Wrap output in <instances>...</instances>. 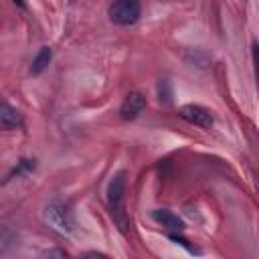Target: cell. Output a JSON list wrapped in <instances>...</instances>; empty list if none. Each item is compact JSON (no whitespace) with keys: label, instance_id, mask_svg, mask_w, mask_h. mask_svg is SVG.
<instances>
[{"label":"cell","instance_id":"obj_1","mask_svg":"<svg viewBox=\"0 0 259 259\" xmlns=\"http://www.w3.org/2000/svg\"><path fill=\"white\" fill-rule=\"evenodd\" d=\"M45 221L59 233L63 235H71L75 231V214L71 210V206L61 200V198H55L47 204L45 208Z\"/></svg>","mask_w":259,"mask_h":259},{"label":"cell","instance_id":"obj_2","mask_svg":"<svg viewBox=\"0 0 259 259\" xmlns=\"http://www.w3.org/2000/svg\"><path fill=\"white\" fill-rule=\"evenodd\" d=\"M123 192H125V172H117L107 186V202H109L111 217L115 219L119 229L125 233L127 221H125V212H123Z\"/></svg>","mask_w":259,"mask_h":259},{"label":"cell","instance_id":"obj_3","mask_svg":"<svg viewBox=\"0 0 259 259\" xmlns=\"http://www.w3.org/2000/svg\"><path fill=\"white\" fill-rule=\"evenodd\" d=\"M140 14H142L140 0H113V4L109 6V20L121 26L138 22Z\"/></svg>","mask_w":259,"mask_h":259},{"label":"cell","instance_id":"obj_4","mask_svg":"<svg viewBox=\"0 0 259 259\" xmlns=\"http://www.w3.org/2000/svg\"><path fill=\"white\" fill-rule=\"evenodd\" d=\"M178 115L182 119H186L188 123L192 125H198V127H210L212 125V113L202 107V105H194V103H188V105H182L178 109Z\"/></svg>","mask_w":259,"mask_h":259},{"label":"cell","instance_id":"obj_5","mask_svg":"<svg viewBox=\"0 0 259 259\" xmlns=\"http://www.w3.org/2000/svg\"><path fill=\"white\" fill-rule=\"evenodd\" d=\"M144 109H146V97L138 91H132L125 95V99L119 107V115H121V119H136Z\"/></svg>","mask_w":259,"mask_h":259},{"label":"cell","instance_id":"obj_6","mask_svg":"<svg viewBox=\"0 0 259 259\" xmlns=\"http://www.w3.org/2000/svg\"><path fill=\"white\" fill-rule=\"evenodd\" d=\"M152 219L156 223H160L162 227H168L172 231H182L184 229L182 219L178 214H174L172 210H168V208H156V210H152Z\"/></svg>","mask_w":259,"mask_h":259},{"label":"cell","instance_id":"obj_7","mask_svg":"<svg viewBox=\"0 0 259 259\" xmlns=\"http://www.w3.org/2000/svg\"><path fill=\"white\" fill-rule=\"evenodd\" d=\"M18 125H20V113L8 103H0V130H12Z\"/></svg>","mask_w":259,"mask_h":259},{"label":"cell","instance_id":"obj_8","mask_svg":"<svg viewBox=\"0 0 259 259\" xmlns=\"http://www.w3.org/2000/svg\"><path fill=\"white\" fill-rule=\"evenodd\" d=\"M51 59H53V51H51V47H40V49H38V53H36V55H34V59H32L30 73H32V75H40V73L49 67Z\"/></svg>","mask_w":259,"mask_h":259},{"label":"cell","instance_id":"obj_9","mask_svg":"<svg viewBox=\"0 0 259 259\" xmlns=\"http://www.w3.org/2000/svg\"><path fill=\"white\" fill-rule=\"evenodd\" d=\"M14 233L8 227H0V255H6L14 245Z\"/></svg>","mask_w":259,"mask_h":259},{"label":"cell","instance_id":"obj_10","mask_svg":"<svg viewBox=\"0 0 259 259\" xmlns=\"http://www.w3.org/2000/svg\"><path fill=\"white\" fill-rule=\"evenodd\" d=\"M158 95H160V101H170L172 99V91H170V83L168 79H162L160 85H158Z\"/></svg>","mask_w":259,"mask_h":259},{"label":"cell","instance_id":"obj_11","mask_svg":"<svg viewBox=\"0 0 259 259\" xmlns=\"http://www.w3.org/2000/svg\"><path fill=\"white\" fill-rule=\"evenodd\" d=\"M168 237H170V239H172V241H174V243H178V245H182V247H184V249H188V251H190V253H200V251H198V249H194V247H192V245H188V241H186V239H184V237H180V235H176V233H170V235H168Z\"/></svg>","mask_w":259,"mask_h":259},{"label":"cell","instance_id":"obj_12","mask_svg":"<svg viewBox=\"0 0 259 259\" xmlns=\"http://www.w3.org/2000/svg\"><path fill=\"white\" fill-rule=\"evenodd\" d=\"M69 253L63 251V249H51V251H45L42 257H67Z\"/></svg>","mask_w":259,"mask_h":259},{"label":"cell","instance_id":"obj_13","mask_svg":"<svg viewBox=\"0 0 259 259\" xmlns=\"http://www.w3.org/2000/svg\"><path fill=\"white\" fill-rule=\"evenodd\" d=\"M12 2H14V4H18V6H22V8H24V0H12Z\"/></svg>","mask_w":259,"mask_h":259}]
</instances>
